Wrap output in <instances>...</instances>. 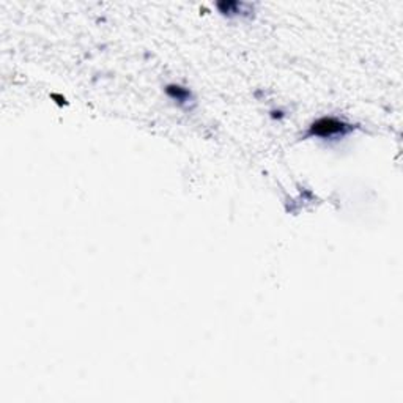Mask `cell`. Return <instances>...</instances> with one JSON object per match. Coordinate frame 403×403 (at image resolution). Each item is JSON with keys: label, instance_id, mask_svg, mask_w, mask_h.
<instances>
[{"label": "cell", "instance_id": "cell-1", "mask_svg": "<svg viewBox=\"0 0 403 403\" xmlns=\"http://www.w3.org/2000/svg\"><path fill=\"white\" fill-rule=\"evenodd\" d=\"M353 131V126L334 117H323L312 123L307 136H315L321 139L343 137L345 134Z\"/></svg>", "mask_w": 403, "mask_h": 403}, {"label": "cell", "instance_id": "cell-2", "mask_svg": "<svg viewBox=\"0 0 403 403\" xmlns=\"http://www.w3.org/2000/svg\"><path fill=\"white\" fill-rule=\"evenodd\" d=\"M249 5L246 3H239V2H219L217 3V8L221 10V13L224 15H238V13H241V8H247Z\"/></svg>", "mask_w": 403, "mask_h": 403}, {"label": "cell", "instance_id": "cell-3", "mask_svg": "<svg viewBox=\"0 0 403 403\" xmlns=\"http://www.w3.org/2000/svg\"><path fill=\"white\" fill-rule=\"evenodd\" d=\"M167 93L170 95L173 100H176L178 103H186L189 98H191V93L183 87H178V85H169L167 87Z\"/></svg>", "mask_w": 403, "mask_h": 403}]
</instances>
